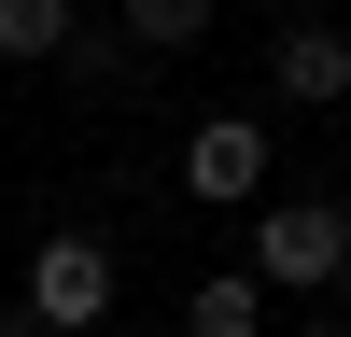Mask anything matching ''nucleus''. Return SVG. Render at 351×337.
Here are the masks:
<instances>
[{"label": "nucleus", "instance_id": "obj_1", "mask_svg": "<svg viewBox=\"0 0 351 337\" xmlns=\"http://www.w3.org/2000/svg\"><path fill=\"white\" fill-rule=\"evenodd\" d=\"M351 281V197H267L253 211V295H337Z\"/></svg>", "mask_w": 351, "mask_h": 337}, {"label": "nucleus", "instance_id": "obj_2", "mask_svg": "<svg viewBox=\"0 0 351 337\" xmlns=\"http://www.w3.org/2000/svg\"><path fill=\"white\" fill-rule=\"evenodd\" d=\"M28 323H56V337H99L112 323V239L99 225H56V239L28 253Z\"/></svg>", "mask_w": 351, "mask_h": 337}, {"label": "nucleus", "instance_id": "obj_3", "mask_svg": "<svg viewBox=\"0 0 351 337\" xmlns=\"http://www.w3.org/2000/svg\"><path fill=\"white\" fill-rule=\"evenodd\" d=\"M183 197H197V211H239V197H267V127H253V112H211V127L183 140Z\"/></svg>", "mask_w": 351, "mask_h": 337}, {"label": "nucleus", "instance_id": "obj_4", "mask_svg": "<svg viewBox=\"0 0 351 337\" xmlns=\"http://www.w3.org/2000/svg\"><path fill=\"white\" fill-rule=\"evenodd\" d=\"M267 84H281V99H295V112H324V99H351V42H337V28H281V56H267Z\"/></svg>", "mask_w": 351, "mask_h": 337}, {"label": "nucleus", "instance_id": "obj_5", "mask_svg": "<svg viewBox=\"0 0 351 337\" xmlns=\"http://www.w3.org/2000/svg\"><path fill=\"white\" fill-rule=\"evenodd\" d=\"M183 337H267V295H253V267H211L183 295Z\"/></svg>", "mask_w": 351, "mask_h": 337}, {"label": "nucleus", "instance_id": "obj_6", "mask_svg": "<svg viewBox=\"0 0 351 337\" xmlns=\"http://www.w3.org/2000/svg\"><path fill=\"white\" fill-rule=\"evenodd\" d=\"M112 28H127V56H197L211 42V0H127Z\"/></svg>", "mask_w": 351, "mask_h": 337}, {"label": "nucleus", "instance_id": "obj_7", "mask_svg": "<svg viewBox=\"0 0 351 337\" xmlns=\"http://www.w3.org/2000/svg\"><path fill=\"white\" fill-rule=\"evenodd\" d=\"M71 0H0V56H28V71H43V56H71Z\"/></svg>", "mask_w": 351, "mask_h": 337}, {"label": "nucleus", "instance_id": "obj_8", "mask_svg": "<svg viewBox=\"0 0 351 337\" xmlns=\"http://www.w3.org/2000/svg\"><path fill=\"white\" fill-rule=\"evenodd\" d=\"M56 71H71V84H99V99H112V84H127L141 56H127V28H71V56H56Z\"/></svg>", "mask_w": 351, "mask_h": 337}, {"label": "nucleus", "instance_id": "obj_9", "mask_svg": "<svg viewBox=\"0 0 351 337\" xmlns=\"http://www.w3.org/2000/svg\"><path fill=\"white\" fill-rule=\"evenodd\" d=\"M295 337H351V309H295Z\"/></svg>", "mask_w": 351, "mask_h": 337}, {"label": "nucleus", "instance_id": "obj_10", "mask_svg": "<svg viewBox=\"0 0 351 337\" xmlns=\"http://www.w3.org/2000/svg\"><path fill=\"white\" fill-rule=\"evenodd\" d=\"M0 337H56V323H28V309H14V323H0Z\"/></svg>", "mask_w": 351, "mask_h": 337}]
</instances>
